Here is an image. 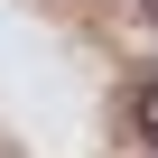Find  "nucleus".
Returning a JSON list of instances; mask_svg holds the SVG:
<instances>
[{
    "label": "nucleus",
    "mask_w": 158,
    "mask_h": 158,
    "mask_svg": "<svg viewBox=\"0 0 158 158\" xmlns=\"http://www.w3.org/2000/svg\"><path fill=\"white\" fill-rule=\"evenodd\" d=\"M130 130L158 149V84H139V93H130Z\"/></svg>",
    "instance_id": "f257e3e1"
},
{
    "label": "nucleus",
    "mask_w": 158,
    "mask_h": 158,
    "mask_svg": "<svg viewBox=\"0 0 158 158\" xmlns=\"http://www.w3.org/2000/svg\"><path fill=\"white\" fill-rule=\"evenodd\" d=\"M149 10H158V0H149Z\"/></svg>",
    "instance_id": "f03ea898"
}]
</instances>
